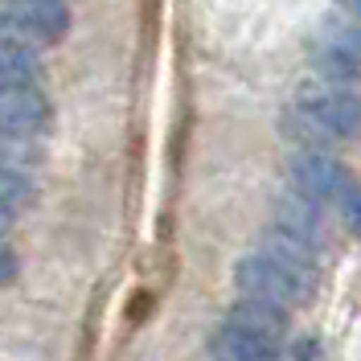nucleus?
<instances>
[{"label":"nucleus","instance_id":"nucleus-1","mask_svg":"<svg viewBox=\"0 0 361 361\" xmlns=\"http://www.w3.org/2000/svg\"><path fill=\"white\" fill-rule=\"evenodd\" d=\"M283 132L304 148H329L337 140H361V94L349 82L312 78L295 90L283 111Z\"/></svg>","mask_w":361,"mask_h":361},{"label":"nucleus","instance_id":"nucleus-2","mask_svg":"<svg viewBox=\"0 0 361 361\" xmlns=\"http://www.w3.org/2000/svg\"><path fill=\"white\" fill-rule=\"evenodd\" d=\"M234 283L238 292L250 295V300H267V304H279V308H300L316 295V279L300 275L295 267H288L283 259H275L259 247L255 255L238 259L234 267Z\"/></svg>","mask_w":361,"mask_h":361},{"label":"nucleus","instance_id":"nucleus-3","mask_svg":"<svg viewBox=\"0 0 361 361\" xmlns=\"http://www.w3.org/2000/svg\"><path fill=\"white\" fill-rule=\"evenodd\" d=\"M308 58L320 78L361 82V21H320L308 37Z\"/></svg>","mask_w":361,"mask_h":361},{"label":"nucleus","instance_id":"nucleus-4","mask_svg":"<svg viewBox=\"0 0 361 361\" xmlns=\"http://www.w3.org/2000/svg\"><path fill=\"white\" fill-rule=\"evenodd\" d=\"M70 29L66 0H0V33L29 45H54Z\"/></svg>","mask_w":361,"mask_h":361},{"label":"nucleus","instance_id":"nucleus-5","mask_svg":"<svg viewBox=\"0 0 361 361\" xmlns=\"http://www.w3.org/2000/svg\"><path fill=\"white\" fill-rule=\"evenodd\" d=\"M288 177H292V189H300L304 197L320 205H341V197L353 189L349 169L329 148H300L288 160Z\"/></svg>","mask_w":361,"mask_h":361},{"label":"nucleus","instance_id":"nucleus-6","mask_svg":"<svg viewBox=\"0 0 361 361\" xmlns=\"http://www.w3.org/2000/svg\"><path fill=\"white\" fill-rule=\"evenodd\" d=\"M54 119V107L33 82L0 87V140H37Z\"/></svg>","mask_w":361,"mask_h":361},{"label":"nucleus","instance_id":"nucleus-7","mask_svg":"<svg viewBox=\"0 0 361 361\" xmlns=\"http://www.w3.org/2000/svg\"><path fill=\"white\" fill-rule=\"evenodd\" d=\"M209 353H214V361H279L283 357V345L263 341L255 333H247V329L222 320L214 329V337H209Z\"/></svg>","mask_w":361,"mask_h":361},{"label":"nucleus","instance_id":"nucleus-8","mask_svg":"<svg viewBox=\"0 0 361 361\" xmlns=\"http://www.w3.org/2000/svg\"><path fill=\"white\" fill-rule=\"evenodd\" d=\"M275 226L288 230V234H295L300 243H308V247H316V250L324 247V214H320V202L304 197L300 189L283 193V197L275 202Z\"/></svg>","mask_w":361,"mask_h":361},{"label":"nucleus","instance_id":"nucleus-9","mask_svg":"<svg viewBox=\"0 0 361 361\" xmlns=\"http://www.w3.org/2000/svg\"><path fill=\"white\" fill-rule=\"evenodd\" d=\"M226 320L238 324V329H247V333H255V337H263V341H275V345L288 341V308L267 304V300H250V295H243V300L226 312Z\"/></svg>","mask_w":361,"mask_h":361},{"label":"nucleus","instance_id":"nucleus-10","mask_svg":"<svg viewBox=\"0 0 361 361\" xmlns=\"http://www.w3.org/2000/svg\"><path fill=\"white\" fill-rule=\"evenodd\" d=\"M42 62L33 54V45L21 37H0V87L8 82H37Z\"/></svg>","mask_w":361,"mask_h":361},{"label":"nucleus","instance_id":"nucleus-11","mask_svg":"<svg viewBox=\"0 0 361 361\" xmlns=\"http://www.w3.org/2000/svg\"><path fill=\"white\" fill-rule=\"evenodd\" d=\"M29 193H33V180L25 177V169L17 160H4L0 157V197H8V202H29Z\"/></svg>","mask_w":361,"mask_h":361},{"label":"nucleus","instance_id":"nucleus-12","mask_svg":"<svg viewBox=\"0 0 361 361\" xmlns=\"http://www.w3.org/2000/svg\"><path fill=\"white\" fill-rule=\"evenodd\" d=\"M341 214H345V226H349L353 234H361V185H353V189L341 197Z\"/></svg>","mask_w":361,"mask_h":361},{"label":"nucleus","instance_id":"nucleus-13","mask_svg":"<svg viewBox=\"0 0 361 361\" xmlns=\"http://www.w3.org/2000/svg\"><path fill=\"white\" fill-rule=\"evenodd\" d=\"M17 271H21V263H17V250L0 243V288H8V283L17 279Z\"/></svg>","mask_w":361,"mask_h":361},{"label":"nucleus","instance_id":"nucleus-14","mask_svg":"<svg viewBox=\"0 0 361 361\" xmlns=\"http://www.w3.org/2000/svg\"><path fill=\"white\" fill-rule=\"evenodd\" d=\"M13 218H17V202H8V197H0V234L13 226Z\"/></svg>","mask_w":361,"mask_h":361},{"label":"nucleus","instance_id":"nucleus-15","mask_svg":"<svg viewBox=\"0 0 361 361\" xmlns=\"http://www.w3.org/2000/svg\"><path fill=\"white\" fill-rule=\"evenodd\" d=\"M341 8H345V17H353V21H361V0H337Z\"/></svg>","mask_w":361,"mask_h":361}]
</instances>
